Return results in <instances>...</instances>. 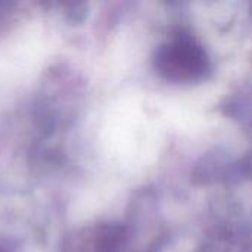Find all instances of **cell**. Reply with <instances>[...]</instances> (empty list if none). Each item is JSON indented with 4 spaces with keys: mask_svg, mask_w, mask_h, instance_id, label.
<instances>
[{
    "mask_svg": "<svg viewBox=\"0 0 252 252\" xmlns=\"http://www.w3.org/2000/svg\"><path fill=\"white\" fill-rule=\"evenodd\" d=\"M161 68L168 75L195 77L205 69L204 52L190 41L180 40L167 46L161 53Z\"/></svg>",
    "mask_w": 252,
    "mask_h": 252,
    "instance_id": "obj_1",
    "label": "cell"
}]
</instances>
